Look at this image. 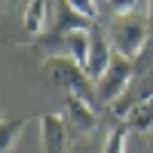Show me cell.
Returning <instances> with one entry per match:
<instances>
[{
  "mask_svg": "<svg viewBox=\"0 0 153 153\" xmlns=\"http://www.w3.org/2000/svg\"><path fill=\"white\" fill-rule=\"evenodd\" d=\"M46 22H49V6H46V0H28V3H25V19H22L25 31H28L31 37H37V34L46 31Z\"/></svg>",
  "mask_w": 153,
  "mask_h": 153,
  "instance_id": "obj_7",
  "label": "cell"
},
{
  "mask_svg": "<svg viewBox=\"0 0 153 153\" xmlns=\"http://www.w3.org/2000/svg\"><path fill=\"white\" fill-rule=\"evenodd\" d=\"M61 120L68 123V129L76 132V135H92L95 126H98V110L86 101L68 95L65 98V107H61Z\"/></svg>",
  "mask_w": 153,
  "mask_h": 153,
  "instance_id": "obj_6",
  "label": "cell"
},
{
  "mask_svg": "<svg viewBox=\"0 0 153 153\" xmlns=\"http://www.w3.org/2000/svg\"><path fill=\"white\" fill-rule=\"evenodd\" d=\"M113 46H110V40H107V31L101 28V25H92L89 28V52H86V65H83V71L89 74V80H101L104 76V71L110 68V61H113Z\"/></svg>",
  "mask_w": 153,
  "mask_h": 153,
  "instance_id": "obj_4",
  "label": "cell"
},
{
  "mask_svg": "<svg viewBox=\"0 0 153 153\" xmlns=\"http://www.w3.org/2000/svg\"><path fill=\"white\" fill-rule=\"evenodd\" d=\"M129 129H126V123H117V129H110V135L104 138V147L101 153H126V144H129Z\"/></svg>",
  "mask_w": 153,
  "mask_h": 153,
  "instance_id": "obj_10",
  "label": "cell"
},
{
  "mask_svg": "<svg viewBox=\"0 0 153 153\" xmlns=\"http://www.w3.org/2000/svg\"><path fill=\"white\" fill-rule=\"evenodd\" d=\"M43 76L55 89H65L68 95L86 101L98 110V92H95V83L89 80V74L83 71L80 61H74L71 55H52L43 61Z\"/></svg>",
  "mask_w": 153,
  "mask_h": 153,
  "instance_id": "obj_1",
  "label": "cell"
},
{
  "mask_svg": "<svg viewBox=\"0 0 153 153\" xmlns=\"http://www.w3.org/2000/svg\"><path fill=\"white\" fill-rule=\"evenodd\" d=\"M132 80H135V61L123 58V55H113V61H110V68L104 71V76L95 80L98 104H107V107H110L113 101L132 86Z\"/></svg>",
  "mask_w": 153,
  "mask_h": 153,
  "instance_id": "obj_3",
  "label": "cell"
},
{
  "mask_svg": "<svg viewBox=\"0 0 153 153\" xmlns=\"http://www.w3.org/2000/svg\"><path fill=\"white\" fill-rule=\"evenodd\" d=\"M107 6L113 9V16H129V12H135L138 0H107Z\"/></svg>",
  "mask_w": 153,
  "mask_h": 153,
  "instance_id": "obj_12",
  "label": "cell"
},
{
  "mask_svg": "<svg viewBox=\"0 0 153 153\" xmlns=\"http://www.w3.org/2000/svg\"><path fill=\"white\" fill-rule=\"evenodd\" d=\"M150 76H153V74H150Z\"/></svg>",
  "mask_w": 153,
  "mask_h": 153,
  "instance_id": "obj_14",
  "label": "cell"
},
{
  "mask_svg": "<svg viewBox=\"0 0 153 153\" xmlns=\"http://www.w3.org/2000/svg\"><path fill=\"white\" fill-rule=\"evenodd\" d=\"M40 150L43 153H71V129L61 113L40 117Z\"/></svg>",
  "mask_w": 153,
  "mask_h": 153,
  "instance_id": "obj_5",
  "label": "cell"
},
{
  "mask_svg": "<svg viewBox=\"0 0 153 153\" xmlns=\"http://www.w3.org/2000/svg\"><path fill=\"white\" fill-rule=\"evenodd\" d=\"M25 126H28V120H16V117H0V153H6L12 144L19 141V135L25 132Z\"/></svg>",
  "mask_w": 153,
  "mask_h": 153,
  "instance_id": "obj_9",
  "label": "cell"
},
{
  "mask_svg": "<svg viewBox=\"0 0 153 153\" xmlns=\"http://www.w3.org/2000/svg\"><path fill=\"white\" fill-rule=\"evenodd\" d=\"M144 19H147V31L153 37V0H147V12H144Z\"/></svg>",
  "mask_w": 153,
  "mask_h": 153,
  "instance_id": "obj_13",
  "label": "cell"
},
{
  "mask_svg": "<svg viewBox=\"0 0 153 153\" xmlns=\"http://www.w3.org/2000/svg\"><path fill=\"white\" fill-rule=\"evenodd\" d=\"M107 40L113 46V52L135 61L138 55L144 52V46L150 40V31H147V19L138 16V12H129V16H113L110 28H107Z\"/></svg>",
  "mask_w": 153,
  "mask_h": 153,
  "instance_id": "obj_2",
  "label": "cell"
},
{
  "mask_svg": "<svg viewBox=\"0 0 153 153\" xmlns=\"http://www.w3.org/2000/svg\"><path fill=\"white\" fill-rule=\"evenodd\" d=\"M68 6L76 9L83 19H89V22L95 25V19H98V3H95V0H68Z\"/></svg>",
  "mask_w": 153,
  "mask_h": 153,
  "instance_id": "obj_11",
  "label": "cell"
},
{
  "mask_svg": "<svg viewBox=\"0 0 153 153\" xmlns=\"http://www.w3.org/2000/svg\"><path fill=\"white\" fill-rule=\"evenodd\" d=\"M123 123H126V129H129V132H150V129H153V98L141 101V104H138Z\"/></svg>",
  "mask_w": 153,
  "mask_h": 153,
  "instance_id": "obj_8",
  "label": "cell"
}]
</instances>
